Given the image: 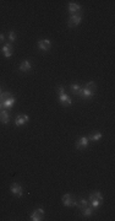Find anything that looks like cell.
I'll list each match as a JSON object with an SVG mask.
<instances>
[{
    "label": "cell",
    "instance_id": "1",
    "mask_svg": "<svg viewBox=\"0 0 115 221\" xmlns=\"http://www.w3.org/2000/svg\"><path fill=\"white\" fill-rule=\"evenodd\" d=\"M103 204V195L99 192H93L89 195V205L95 210Z\"/></svg>",
    "mask_w": 115,
    "mask_h": 221
},
{
    "label": "cell",
    "instance_id": "2",
    "mask_svg": "<svg viewBox=\"0 0 115 221\" xmlns=\"http://www.w3.org/2000/svg\"><path fill=\"white\" fill-rule=\"evenodd\" d=\"M61 200H62V204H64L65 206H76V203H77L76 198H75L72 194H65V195H62Z\"/></svg>",
    "mask_w": 115,
    "mask_h": 221
},
{
    "label": "cell",
    "instance_id": "3",
    "mask_svg": "<svg viewBox=\"0 0 115 221\" xmlns=\"http://www.w3.org/2000/svg\"><path fill=\"white\" fill-rule=\"evenodd\" d=\"M10 192L16 196V198H21L23 195V189L22 185L20 183H12L10 187Z\"/></svg>",
    "mask_w": 115,
    "mask_h": 221
},
{
    "label": "cell",
    "instance_id": "4",
    "mask_svg": "<svg viewBox=\"0 0 115 221\" xmlns=\"http://www.w3.org/2000/svg\"><path fill=\"white\" fill-rule=\"evenodd\" d=\"M43 217H44V210H43L42 207L35 209V210L31 214V216H29V219H31L32 221H40V220H43Z\"/></svg>",
    "mask_w": 115,
    "mask_h": 221
},
{
    "label": "cell",
    "instance_id": "5",
    "mask_svg": "<svg viewBox=\"0 0 115 221\" xmlns=\"http://www.w3.org/2000/svg\"><path fill=\"white\" fill-rule=\"evenodd\" d=\"M81 20H82V17L80 15H72L67 21V26L69 27H76L81 23Z\"/></svg>",
    "mask_w": 115,
    "mask_h": 221
},
{
    "label": "cell",
    "instance_id": "6",
    "mask_svg": "<svg viewBox=\"0 0 115 221\" xmlns=\"http://www.w3.org/2000/svg\"><path fill=\"white\" fill-rule=\"evenodd\" d=\"M88 142H89L88 138L82 136V138H80V139L76 141V149H77V150H84V149L88 146Z\"/></svg>",
    "mask_w": 115,
    "mask_h": 221
},
{
    "label": "cell",
    "instance_id": "7",
    "mask_svg": "<svg viewBox=\"0 0 115 221\" xmlns=\"http://www.w3.org/2000/svg\"><path fill=\"white\" fill-rule=\"evenodd\" d=\"M38 48L40 50H43V52H46V50H49L51 48V42L49 39H40L38 42Z\"/></svg>",
    "mask_w": 115,
    "mask_h": 221
},
{
    "label": "cell",
    "instance_id": "8",
    "mask_svg": "<svg viewBox=\"0 0 115 221\" xmlns=\"http://www.w3.org/2000/svg\"><path fill=\"white\" fill-rule=\"evenodd\" d=\"M78 96H80L81 98H83V99H89V98H92V97L94 96V92L87 90L86 87H81V91H80Z\"/></svg>",
    "mask_w": 115,
    "mask_h": 221
},
{
    "label": "cell",
    "instance_id": "9",
    "mask_svg": "<svg viewBox=\"0 0 115 221\" xmlns=\"http://www.w3.org/2000/svg\"><path fill=\"white\" fill-rule=\"evenodd\" d=\"M28 120H29V117H28L27 114H20V115H17V117H16V119H15V124H16L17 126H21V125L26 124Z\"/></svg>",
    "mask_w": 115,
    "mask_h": 221
},
{
    "label": "cell",
    "instance_id": "10",
    "mask_svg": "<svg viewBox=\"0 0 115 221\" xmlns=\"http://www.w3.org/2000/svg\"><path fill=\"white\" fill-rule=\"evenodd\" d=\"M1 52H2V54H4V56H5V58H10V56L12 55L13 48H12V45H11L10 43H6V44L2 47Z\"/></svg>",
    "mask_w": 115,
    "mask_h": 221
},
{
    "label": "cell",
    "instance_id": "11",
    "mask_svg": "<svg viewBox=\"0 0 115 221\" xmlns=\"http://www.w3.org/2000/svg\"><path fill=\"white\" fill-rule=\"evenodd\" d=\"M59 102L62 104V106H71L72 104V101L71 98L66 95V93H62V95H59Z\"/></svg>",
    "mask_w": 115,
    "mask_h": 221
},
{
    "label": "cell",
    "instance_id": "12",
    "mask_svg": "<svg viewBox=\"0 0 115 221\" xmlns=\"http://www.w3.org/2000/svg\"><path fill=\"white\" fill-rule=\"evenodd\" d=\"M31 68H32L31 61H29V60H23V61L21 63V65H20V71H22V72H27V71H29V70H31Z\"/></svg>",
    "mask_w": 115,
    "mask_h": 221
},
{
    "label": "cell",
    "instance_id": "13",
    "mask_svg": "<svg viewBox=\"0 0 115 221\" xmlns=\"http://www.w3.org/2000/svg\"><path fill=\"white\" fill-rule=\"evenodd\" d=\"M81 10V6L76 2H70L69 4V11L72 14V15H77V12H80Z\"/></svg>",
    "mask_w": 115,
    "mask_h": 221
},
{
    "label": "cell",
    "instance_id": "14",
    "mask_svg": "<svg viewBox=\"0 0 115 221\" xmlns=\"http://www.w3.org/2000/svg\"><path fill=\"white\" fill-rule=\"evenodd\" d=\"M15 101H16V99H15V97L12 96V97H10L9 99H6L5 102H2V103H1V107H2L4 109H6V110H7L9 108H11V107L15 104Z\"/></svg>",
    "mask_w": 115,
    "mask_h": 221
},
{
    "label": "cell",
    "instance_id": "15",
    "mask_svg": "<svg viewBox=\"0 0 115 221\" xmlns=\"http://www.w3.org/2000/svg\"><path fill=\"white\" fill-rule=\"evenodd\" d=\"M9 120H10V114L7 113V110H6V109L1 110V112H0V122H1L2 124H7Z\"/></svg>",
    "mask_w": 115,
    "mask_h": 221
},
{
    "label": "cell",
    "instance_id": "16",
    "mask_svg": "<svg viewBox=\"0 0 115 221\" xmlns=\"http://www.w3.org/2000/svg\"><path fill=\"white\" fill-rule=\"evenodd\" d=\"M88 205H89V203H88L86 199H80V200L76 203V206H77V207L81 210V211H82L83 209H86Z\"/></svg>",
    "mask_w": 115,
    "mask_h": 221
},
{
    "label": "cell",
    "instance_id": "17",
    "mask_svg": "<svg viewBox=\"0 0 115 221\" xmlns=\"http://www.w3.org/2000/svg\"><path fill=\"white\" fill-rule=\"evenodd\" d=\"M93 211H94V209H93L91 205H88L86 209H83V210H82V215H83L84 217H89V216L93 214Z\"/></svg>",
    "mask_w": 115,
    "mask_h": 221
},
{
    "label": "cell",
    "instance_id": "18",
    "mask_svg": "<svg viewBox=\"0 0 115 221\" xmlns=\"http://www.w3.org/2000/svg\"><path fill=\"white\" fill-rule=\"evenodd\" d=\"M87 90H89V91H92V92H95V90H97V85H95V82L94 81H88L87 83H86V86H84Z\"/></svg>",
    "mask_w": 115,
    "mask_h": 221
},
{
    "label": "cell",
    "instance_id": "19",
    "mask_svg": "<svg viewBox=\"0 0 115 221\" xmlns=\"http://www.w3.org/2000/svg\"><path fill=\"white\" fill-rule=\"evenodd\" d=\"M102 133H94V134H91L89 135V138H88V140H91V141H99L100 139H102Z\"/></svg>",
    "mask_w": 115,
    "mask_h": 221
},
{
    "label": "cell",
    "instance_id": "20",
    "mask_svg": "<svg viewBox=\"0 0 115 221\" xmlns=\"http://www.w3.org/2000/svg\"><path fill=\"white\" fill-rule=\"evenodd\" d=\"M10 97H12V93H11V92H2V93H0V104H1L2 102H5L6 99H9Z\"/></svg>",
    "mask_w": 115,
    "mask_h": 221
},
{
    "label": "cell",
    "instance_id": "21",
    "mask_svg": "<svg viewBox=\"0 0 115 221\" xmlns=\"http://www.w3.org/2000/svg\"><path fill=\"white\" fill-rule=\"evenodd\" d=\"M70 91H71L73 95H77V96H78V93H80V91H81V86H78V85H76V83H72V85L70 86Z\"/></svg>",
    "mask_w": 115,
    "mask_h": 221
},
{
    "label": "cell",
    "instance_id": "22",
    "mask_svg": "<svg viewBox=\"0 0 115 221\" xmlns=\"http://www.w3.org/2000/svg\"><path fill=\"white\" fill-rule=\"evenodd\" d=\"M15 39H16L15 32H13V31H10V32H9V41H10V42H13Z\"/></svg>",
    "mask_w": 115,
    "mask_h": 221
},
{
    "label": "cell",
    "instance_id": "23",
    "mask_svg": "<svg viewBox=\"0 0 115 221\" xmlns=\"http://www.w3.org/2000/svg\"><path fill=\"white\" fill-rule=\"evenodd\" d=\"M58 92H59V95H62V93H65V88L62 86H59L58 87Z\"/></svg>",
    "mask_w": 115,
    "mask_h": 221
},
{
    "label": "cell",
    "instance_id": "24",
    "mask_svg": "<svg viewBox=\"0 0 115 221\" xmlns=\"http://www.w3.org/2000/svg\"><path fill=\"white\" fill-rule=\"evenodd\" d=\"M4 38H5V37H4V34H1V33H0V43H2V42H4Z\"/></svg>",
    "mask_w": 115,
    "mask_h": 221
},
{
    "label": "cell",
    "instance_id": "25",
    "mask_svg": "<svg viewBox=\"0 0 115 221\" xmlns=\"http://www.w3.org/2000/svg\"><path fill=\"white\" fill-rule=\"evenodd\" d=\"M1 108H2V107H1V104H0V110H1Z\"/></svg>",
    "mask_w": 115,
    "mask_h": 221
},
{
    "label": "cell",
    "instance_id": "26",
    "mask_svg": "<svg viewBox=\"0 0 115 221\" xmlns=\"http://www.w3.org/2000/svg\"><path fill=\"white\" fill-rule=\"evenodd\" d=\"M0 91H1V90H0Z\"/></svg>",
    "mask_w": 115,
    "mask_h": 221
}]
</instances>
